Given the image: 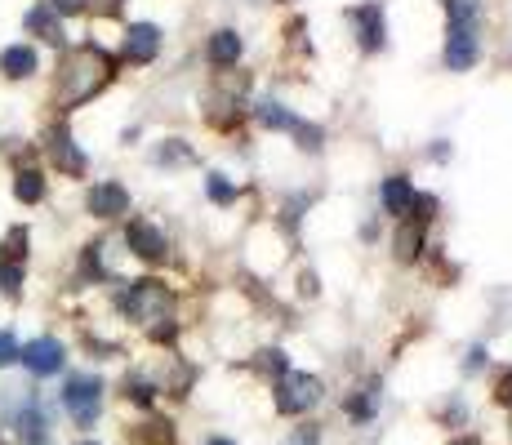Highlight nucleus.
Segmentation results:
<instances>
[{
    "label": "nucleus",
    "mask_w": 512,
    "mask_h": 445,
    "mask_svg": "<svg viewBox=\"0 0 512 445\" xmlns=\"http://www.w3.org/2000/svg\"><path fill=\"white\" fill-rule=\"evenodd\" d=\"M107 81H112V58H107L103 49H94V45H81V49H72V54L63 58V67H58L54 98L63 107H81V103H90Z\"/></svg>",
    "instance_id": "obj_1"
},
{
    "label": "nucleus",
    "mask_w": 512,
    "mask_h": 445,
    "mask_svg": "<svg viewBox=\"0 0 512 445\" xmlns=\"http://www.w3.org/2000/svg\"><path fill=\"white\" fill-rule=\"evenodd\" d=\"M170 308H174V299L161 281H134L130 290L121 294V312L134 316V321H143V325L170 321Z\"/></svg>",
    "instance_id": "obj_2"
},
{
    "label": "nucleus",
    "mask_w": 512,
    "mask_h": 445,
    "mask_svg": "<svg viewBox=\"0 0 512 445\" xmlns=\"http://www.w3.org/2000/svg\"><path fill=\"white\" fill-rule=\"evenodd\" d=\"M63 405H67V414L76 419V428H94L98 410H103V383L90 379V374H76V379H67Z\"/></svg>",
    "instance_id": "obj_3"
},
{
    "label": "nucleus",
    "mask_w": 512,
    "mask_h": 445,
    "mask_svg": "<svg viewBox=\"0 0 512 445\" xmlns=\"http://www.w3.org/2000/svg\"><path fill=\"white\" fill-rule=\"evenodd\" d=\"M321 401V379L317 374H285L277 388V410L281 414H308Z\"/></svg>",
    "instance_id": "obj_4"
},
{
    "label": "nucleus",
    "mask_w": 512,
    "mask_h": 445,
    "mask_svg": "<svg viewBox=\"0 0 512 445\" xmlns=\"http://www.w3.org/2000/svg\"><path fill=\"white\" fill-rule=\"evenodd\" d=\"M85 210H90L94 219H121V214L130 210V192H125L121 183H98V187H90V196H85Z\"/></svg>",
    "instance_id": "obj_5"
},
{
    "label": "nucleus",
    "mask_w": 512,
    "mask_h": 445,
    "mask_svg": "<svg viewBox=\"0 0 512 445\" xmlns=\"http://www.w3.org/2000/svg\"><path fill=\"white\" fill-rule=\"evenodd\" d=\"M472 63H477V27L450 23V32H446V67L450 72H468Z\"/></svg>",
    "instance_id": "obj_6"
},
{
    "label": "nucleus",
    "mask_w": 512,
    "mask_h": 445,
    "mask_svg": "<svg viewBox=\"0 0 512 445\" xmlns=\"http://www.w3.org/2000/svg\"><path fill=\"white\" fill-rule=\"evenodd\" d=\"M18 361H23L32 374H58L63 370V343L58 339H32L23 352H18Z\"/></svg>",
    "instance_id": "obj_7"
},
{
    "label": "nucleus",
    "mask_w": 512,
    "mask_h": 445,
    "mask_svg": "<svg viewBox=\"0 0 512 445\" xmlns=\"http://www.w3.org/2000/svg\"><path fill=\"white\" fill-rule=\"evenodd\" d=\"M125 245H130L139 259L147 263H161L165 259V232L152 223H130V232H125Z\"/></svg>",
    "instance_id": "obj_8"
},
{
    "label": "nucleus",
    "mask_w": 512,
    "mask_h": 445,
    "mask_svg": "<svg viewBox=\"0 0 512 445\" xmlns=\"http://www.w3.org/2000/svg\"><path fill=\"white\" fill-rule=\"evenodd\" d=\"M156 49H161V32H156L152 23H134L130 32H125V58L130 63H152L156 58Z\"/></svg>",
    "instance_id": "obj_9"
},
{
    "label": "nucleus",
    "mask_w": 512,
    "mask_h": 445,
    "mask_svg": "<svg viewBox=\"0 0 512 445\" xmlns=\"http://www.w3.org/2000/svg\"><path fill=\"white\" fill-rule=\"evenodd\" d=\"M14 428H18V437H23L27 445H41L49 437V419H45V410L32 397L14 410Z\"/></svg>",
    "instance_id": "obj_10"
},
{
    "label": "nucleus",
    "mask_w": 512,
    "mask_h": 445,
    "mask_svg": "<svg viewBox=\"0 0 512 445\" xmlns=\"http://www.w3.org/2000/svg\"><path fill=\"white\" fill-rule=\"evenodd\" d=\"M352 23H357V36H361V49H383V9L379 5H357L352 9Z\"/></svg>",
    "instance_id": "obj_11"
},
{
    "label": "nucleus",
    "mask_w": 512,
    "mask_h": 445,
    "mask_svg": "<svg viewBox=\"0 0 512 445\" xmlns=\"http://www.w3.org/2000/svg\"><path fill=\"white\" fill-rule=\"evenodd\" d=\"M49 156H54V165L63 174H85V156L76 152V143H72V134L58 125L54 134H49Z\"/></svg>",
    "instance_id": "obj_12"
},
{
    "label": "nucleus",
    "mask_w": 512,
    "mask_h": 445,
    "mask_svg": "<svg viewBox=\"0 0 512 445\" xmlns=\"http://www.w3.org/2000/svg\"><path fill=\"white\" fill-rule=\"evenodd\" d=\"M383 210L397 214V219H406V214L415 210V187H410V178H401V174L383 178Z\"/></svg>",
    "instance_id": "obj_13"
},
{
    "label": "nucleus",
    "mask_w": 512,
    "mask_h": 445,
    "mask_svg": "<svg viewBox=\"0 0 512 445\" xmlns=\"http://www.w3.org/2000/svg\"><path fill=\"white\" fill-rule=\"evenodd\" d=\"M27 32L41 36L49 45H63V23H58V14L49 5H36L32 14H27Z\"/></svg>",
    "instance_id": "obj_14"
},
{
    "label": "nucleus",
    "mask_w": 512,
    "mask_h": 445,
    "mask_svg": "<svg viewBox=\"0 0 512 445\" xmlns=\"http://www.w3.org/2000/svg\"><path fill=\"white\" fill-rule=\"evenodd\" d=\"M379 401H383V383H379V379H366V383L357 388V397L348 401V414L366 423V419H374V414H379Z\"/></svg>",
    "instance_id": "obj_15"
},
{
    "label": "nucleus",
    "mask_w": 512,
    "mask_h": 445,
    "mask_svg": "<svg viewBox=\"0 0 512 445\" xmlns=\"http://www.w3.org/2000/svg\"><path fill=\"white\" fill-rule=\"evenodd\" d=\"M236 58H241V36H236L232 27H219V32L210 36V63L214 67H232Z\"/></svg>",
    "instance_id": "obj_16"
},
{
    "label": "nucleus",
    "mask_w": 512,
    "mask_h": 445,
    "mask_svg": "<svg viewBox=\"0 0 512 445\" xmlns=\"http://www.w3.org/2000/svg\"><path fill=\"white\" fill-rule=\"evenodd\" d=\"M0 67H5V76H14V81H27V76L36 72V54L27 45H9L5 54H0Z\"/></svg>",
    "instance_id": "obj_17"
},
{
    "label": "nucleus",
    "mask_w": 512,
    "mask_h": 445,
    "mask_svg": "<svg viewBox=\"0 0 512 445\" xmlns=\"http://www.w3.org/2000/svg\"><path fill=\"white\" fill-rule=\"evenodd\" d=\"M419 250H423V227L406 223V227L397 232V259L410 263V259H419Z\"/></svg>",
    "instance_id": "obj_18"
},
{
    "label": "nucleus",
    "mask_w": 512,
    "mask_h": 445,
    "mask_svg": "<svg viewBox=\"0 0 512 445\" xmlns=\"http://www.w3.org/2000/svg\"><path fill=\"white\" fill-rule=\"evenodd\" d=\"M446 14H450V23H459V27H477L481 0H446Z\"/></svg>",
    "instance_id": "obj_19"
},
{
    "label": "nucleus",
    "mask_w": 512,
    "mask_h": 445,
    "mask_svg": "<svg viewBox=\"0 0 512 445\" xmlns=\"http://www.w3.org/2000/svg\"><path fill=\"white\" fill-rule=\"evenodd\" d=\"M14 196H18V201H27V205H36L45 196V178L36 170H23V174H18V183H14Z\"/></svg>",
    "instance_id": "obj_20"
},
{
    "label": "nucleus",
    "mask_w": 512,
    "mask_h": 445,
    "mask_svg": "<svg viewBox=\"0 0 512 445\" xmlns=\"http://www.w3.org/2000/svg\"><path fill=\"white\" fill-rule=\"evenodd\" d=\"M259 121L268 125V130H290V125H294V116L285 112L281 103H259Z\"/></svg>",
    "instance_id": "obj_21"
},
{
    "label": "nucleus",
    "mask_w": 512,
    "mask_h": 445,
    "mask_svg": "<svg viewBox=\"0 0 512 445\" xmlns=\"http://www.w3.org/2000/svg\"><path fill=\"white\" fill-rule=\"evenodd\" d=\"M205 192H210V201H214V205H232V201H236V187H232L223 174H210V183H205Z\"/></svg>",
    "instance_id": "obj_22"
},
{
    "label": "nucleus",
    "mask_w": 512,
    "mask_h": 445,
    "mask_svg": "<svg viewBox=\"0 0 512 445\" xmlns=\"http://www.w3.org/2000/svg\"><path fill=\"white\" fill-rule=\"evenodd\" d=\"M156 161H161V165H183V161H192V147H183L179 138H170V143L156 152Z\"/></svg>",
    "instance_id": "obj_23"
},
{
    "label": "nucleus",
    "mask_w": 512,
    "mask_h": 445,
    "mask_svg": "<svg viewBox=\"0 0 512 445\" xmlns=\"http://www.w3.org/2000/svg\"><path fill=\"white\" fill-rule=\"evenodd\" d=\"M18 290H23V272H18V263L0 267V294H9V299H18Z\"/></svg>",
    "instance_id": "obj_24"
},
{
    "label": "nucleus",
    "mask_w": 512,
    "mask_h": 445,
    "mask_svg": "<svg viewBox=\"0 0 512 445\" xmlns=\"http://www.w3.org/2000/svg\"><path fill=\"white\" fill-rule=\"evenodd\" d=\"M125 397H134L139 405H152V397H156V388L147 379H125Z\"/></svg>",
    "instance_id": "obj_25"
},
{
    "label": "nucleus",
    "mask_w": 512,
    "mask_h": 445,
    "mask_svg": "<svg viewBox=\"0 0 512 445\" xmlns=\"http://www.w3.org/2000/svg\"><path fill=\"white\" fill-rule=\"evenodd\" d=\"M5 254H9V259H23V254H27V232H23V227H14V232H9Z\"/></svg>",
    "instance_id": "obj_26"
},
{
    "label": "nucleus",
    "mask_w": 512,
    "mask_h": 445,
    "mask_svg": "<svg viewBox=\"0 0 512 445\" xmlns=\"http://www.w3.org/2000/svg\"><path fill=\"white\" fill-rule=\"evenodd\" d=\"M9 361H18V343H14V334L0 330V365H9Z\"/></svg>",
    "instance_id": "obj_27"
},
{
    "label": "nucleus",
    "mask_w": 512,
    "mask_h": 445,
    "mask_svg": "<svg viewBox=\"0 0 512 445\" xmlns=\"http://www.w3.org/2000/svg\"><path fill=\"white\" fill-rule=\"evenodd\" d=\"M299 138H303V147H308V152H317V147H321V130H317V125H299Z\"/></svg>",
    "instance_id": "obj_28"
},
{
    "label": "nucleus",
    "mask_w": 512,
    "mask_h": 445,
    "mask_svg": "<svg viewBox=\"0 0 512 445\" xmlns=\"http://www.w3.org/2000/svg\"><path fill=\"white\" fill-rule=\"evenodd\" d=\"M317 441H321V432L308 423V428H299V432H294V441H290V445H317Z\"/></svg>",
    "instance_id": "obj_29"
},
{
    "label": "nucleus",
    "mask_w": 512,
    "mask_h": 445,
    "mask_svg": "<svg viewBox=\"0 0 512 445\" xmlns=\"http://www.w3.org/2000/svg\"><path fill=\"white\" fill-rule=\"evenodd\" d=\"M85 0H54V14H81Z\"/></svg>",
    "instance_id": "obj_30"
},
{
    "label": "nucleus",
    "mask_w": 512,
    "mask_h": 445,
    "mask_svg": "<svg viewBox=\"0 0 512 445\" xmlns=\"http://www.w3.org/2000/svg\"><path fill=\"white\" fill-rule=\"evenodd\" d=\"M495 397L504 401V405H512V370L504 374V379H499V388H495Z\"/></svg>",
    "instance_id": "obj_31"
},
{
    "label": "nucleus",
    "mask_w": 512,
    "mask_h": 445,
    "mask_svg": "<svg viewBox=\"0 0 512 445\" xmlns=\"http://www.w3.org/2000/svg\"><path fill=\"white\" fill-rule=\"evenodd\" d=\"M299 290L312 299V294H317V276H312V272H303V276H299Z\"/></svg>",
    "instance_id": "obj_32"
},
{
    "label": "nucleus",
    "mask_w": 512,
    "mask_h": 445,
    "mask_svg": "<svg viewBox=\"0 0 512 445\" xmlns=\"http://www.w3.org/2000/svg\"><path fill=\"white\" fill-rule=\"evenodd\" d=\"M450 445H477V441H472V437H459V441H450Z\"/></svg>",
    "instance_id": "obj_33"
},
{
    "label": "nucleus",
    "mask_w": 512,
    "mask_h": 445,
    "mask_svg": "<svg viewBox=\"0 0 512 445\" xmlns=\"http://www.w3.org/2000/svg\"><path fill=\"white\" fill-rule=\"evenodd\" d=\"M205 445H232V441H223V437H214V441H205Z\"/></svg>",
    "instance_id": "obj_34"
},
{
    "label": "nucleus",
    "mask_w": 512,
    "mask_h": 445,
    "mask_svg": "<svg viewBox=\"0 0 512 445\" xmlns=\"http://www.w3.org/2000/svg\"><path fill=\"white\" fill-rule=\"evenodd\" d=\"M116 5H121V0H107V9H116Z\"/></svg>",
    "instance_id": "obj_35"
},
{
    "label": "nucleus",
    "mask_w": 512,
    "mask_h": 445,
    "mask_svg": "<svg viewBox=\"0 0 512 445\" xmlns=\"http://www.w3.org/2000/svg\"><path fill=\"white\" fill-rule=\"evenodd\" d=\"M85 445H98V441H85Z\"/></svg>",
    "instance_id": "obj_36"
}]
</instances>
